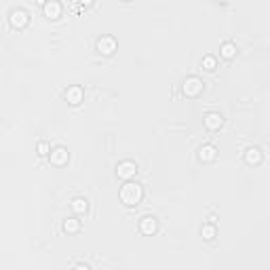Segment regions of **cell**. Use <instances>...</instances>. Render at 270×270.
<instances>
[{
  "label": "cell",
  "mask_w": 270,
  "mask_h": 270,
  "mask_svg": "<svg viewBox=\"0 0 270 270\" xmlns=\"http://www.w3.org/2000/svg\"><path fill=\"white\" fill-rule=\"evenodd\" d=\"M144 196V188L137 182H127L123 188H120V201L125 205H137Z\"/></svg>",
  "instance_id": "obj_1"
},
{
  "label": "cell",
  "mask_w": 270,
  "mask_h": 270,
  "mask_svg": "<svg viewBox=\"0 0 270 270\" xmlns=\"http://www.w3.org/2000/svg\"><path fill=\"white\" fill-rule=\"evenodd\" d=\"M203 91V80L196 78V76H190V78L184 80V93L188 95V97H196L198 93Z\"/></svg>",
  "instance_id": "obj_2"
},
{
  "label": "cell",
  "mask_w": 270,
  "mask_h": 270,
  "mask_svg": "<svg viewBox=\"0 0 270 270\" xmlns=\"http://www.w3.org/2000/svg\"><path fill=\"white\" fill-rule=\"evenodd\" d=\"M116 173H118V177H123V179H131L135 173H137V165H135L133 160H123V163H118Z\"/></svg>",
  "instance_id": "obj_3"
},
{
  "label": "cell",
  "mask_w": 270,
  "mask_h": 270,
  "mask_svg": "<svg viewBox=\"0 0 270 270\" xmlns=\"http://www.w3.org/2000/svg\"><path fill=\"white\" fill-rule=\"evenodd\" d=\"M97 51L104 55H112L114 51H116V40H114V36H101L97 40Z\"/></svg>",
  "instance_id": "obj_4"
},
{
  "label": "cell",
  "mask_w": 270,
  "mask_h": 270,
  "mask_svg": "<svg viewBox=\"0 0 270 270\" xmlns=\"http://www.w3.org/2000/svg\"><path fill=\"white\" fill-rule=\"evenodd\" d=\"M9 19H11V25H15V28H23V25H28V21H30L28 13L23 9H13Z\"/></svg>",
  "instance_id": "obj_5"
},
{
  "label": "cell",
  "mask_w": 270,
  "mask_h": 270,
  "mask_svg": "<svg viewBox=\"0 0 270 270\" xmlns=\"http://www.w3.org/2000/svg\"><path fill=\"white\" fill-rule=\"evenodd\" d=\"M82 89L78 85H74V87H68L66 89V101L68 104H72V106H78L80 101H82Z\"/></svg>",
  "instance_id": "obj_6"
},
{
  "label": "cell",
  "mask_w": 270,
  "mask_h": 270,
  "mask_svg": "<svg viewBox=\"0 0 270 270\" xmlns=\"http://www.w3.org/2000/svg\"><path fill=\"white\" fill-rule=\"evenodd\" d=\"M217 156V150H215V146H211V144H205L198 148V158L203 160V163H213Z\"/></svg>",
  "instance_id": "obj_7"
},
{
  "label": "cell",
  "mask_w": 270,
  "mask_h": 270,
  "mask_svg": "<svg viewBox=\"0 0 270 270\" xmlns=\"http://www.w3.org/2000/svg\"><path fill=\"white\" fill-rule=\"evenodd\" d=\"M156 228H158L156 217H152V215L141 217V222H139V230H141L144 234H152V232H156Z\"/></svg>",
  "instance_id": "obj_8"
},
{
  "label": "cell",
  "mask_w": 270,
  "mask_h": 270,
  "mask_svg": "<svg viewBox=\"0 0 270 270\" xmlns=\"http://www.w3.org/2000/svg\"><path fill=\"white\" fill-rule=\"evenodd\" d=\"M205 127L211 129V131L220 129L222 127V114L220 112H207L205 114Z\"/></svg>",
  "instance_id": "obj_9"
},
{
  "label": "cell",
  "mask_w": 270,
  "mask_h": 270,
  "mask_svg": "<svg viewBox=\"0 0 270 270\" xmlns=\"http://www.w3.org/2000/svg\"><path fill=\"white\" fill-rule=\"evenodd\" d=\"M42 11H44V15H47V17L57 19V17L61 15V4L55 2V0H49V2L42 4Z\"/></svg>",
  "instance_id": "obj_10"
},
{
  "label": "cell",
  "mask_w": 270,
  "mask_h": 270,
  "mask_svg": "<svg viewBox=\"0 0 270 270\" xmlns=\"http://www.w3.org/2000/svg\"><path fill=\"white\" fill-rule=\"evenodd\" d=\"M245 160L249 165H260L262 163V150H260V148H255V146L247 148V150H245Z\"/></svg>",
  "instance_id": "obj_11"
},
{
  "label": "cell",
  "mask_w": 270,
  "mask_h": 270,
  "mask_svg": "<svg viewBox=\"0 0 270 270\" xmlns=\"http://www.w3.org/2000/svg\"><path fill=\"white\" fill-rule=\"evenodd\" d=\"M51 163L53 165H66L68 163V150L66 148H55L51 152Z\"/></svg>",
  "instance_id": "obj_12"
},
{
  "label": "cell",
  "mask_w": 270,
  "mask_h": 270,
  "mask_svg": "<svg viewBox=\"0 0 270 270\" xmlns=\"http://www.w3.org/2000/svg\"><path fill=\"white\" fill-rule=\"evenodd\" d=\"M78 228H80V222L76 220V217H68L66 222H63V230L70 234H74V232H78Z\"/></svg>",
  "instance_id": "obj_13"
},
{
  "label": "cell",
  "mask_w": 270,
  "mask_h": 270,
  "mask_svg": "<svg viewBox=\"0 0 270 270\" xmlns=\"http://www.w3.org/2000/svg\"><path fill=\"white\" fill-rule=\"evenodd\" d=\"M236 55V44L234 42H224L222 44V57H226V59H232Z\"/></svg>",
  "instance_id": "obj_14"
},
{
  "label": "cell",
  "mask_w": 270,
  "mask_h": 270,
  "mask_svg": "<svg viewBox=\"0 0 270 270\" xmlns=\"http://www.w3.org/2000/svg\"><path fill=\"white\" fill-rule=\"evenodd\" d=\"M201 234L205 241H213L215 239V226L213 224H205V226L201 228Z\"/></svg>",
  "instance_id": "obj_15"
},
{
  "label": "cell",
  "mask_w": 270,
  "mask_h": 270,
  "mask_svg": "<svg viewBox=\"0 0 270 270\" xmlns=\"http://www.w3.org/2000/svg\"><path fill=\"white\" fill-rule=\"evenodd\" d=\"M72 209L76 211V213H85V211L89 209L87 198H74V201H72Z\"/></svg>",
  "instance_id": "obj_16"
},
{
  "label": "cell",
  "mask_w": 270,
  "mask_h": 270,
  "mask_svg": "<svg viewBox=\"0 0 270 270\" xmlns=\"http://www.w3.org/2000/svg\"><path fill=\"white\" fill-rule=\"evenodd\" d=\"M215 63H217V61H215L213 55H205V57H203V68H205V70H215Z\"/></svg>",
  "instance_id": "obj_17"
},
{
  "label": "cell",
  "mask_w": 270,
  "mask_h": 270,
  "mask_svg": "<svg viewBox=\"0 0 270 270\" xmlns=\"http://www.w3.org/2000/svg\"><path fill=\"white\" fill-rule=\"evenodd\" d=\"M49 152H51V146L47 144V141H40V144H38V154L44 156V154H49Z\"/></svg>",
  "instance_id": "obj_18"
},
{
  "label": "cell",
  "mask_w": 270,
  "mask_h": 270,
  "mask_svg": "<svg viewBox=\"0 0 270 270\" xmlns=\"http://www.w3.org/2000/svg\"><path fill=\"white\" fill-rule=\"evenodd\" d=\"M74 270H91V268H89L87 264H78V266H74Z\"/></svg>",
  "instance_id": "obj_19"
}]
</instances>
